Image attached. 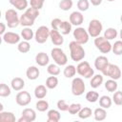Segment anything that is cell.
<instances>
[{
  "mask_svg": "<svg viewBox=\"0 0 122 122\" xmlns=\"http://www.w3.org/2000/svg\"><path fill=\"white\" fill-rule=\"evenodd\" d=\"M39 15V10L33 8H27L25 12L20 16L19 18V22L20 25L24 26V27H31L34 24L35 19L38 17Z\"/></svg>",
  "mask_w": 122,
  "mask_h": 122,
  "instance_id": "1",
  "label": "cell"
},
{
  "mask_svg": "<svg viewBox=\"0 0 122 122\" xmlns=\"http://www.w3.org/2000/svg\"><path fill=\"white\" fill-rule=\"evenodd\" d=\"M69 48H70L71 58L72 61L80 62L84 59L86 53H85V50L81 44L77 43L76 41H71L69 45Z\"/></svg>",
  "mask_w": 122,
  "mask_h": 122,
  "instance_id": "2",
  "label": "cell"
},
{
  "mask_svg": "<svg viewBox=\"0 0 122 122\" xmlns=\"http://www.w3.org/2000/svg\"><path fill=\"white\" fill-rule=\"evenodd\" d=\"M51 55L54 61V63L58 66H65L68 62V57H67L66 53L64 52V51L62 49H60L58 47L53 48L51 51Z\"/></svg>",
  "mask_w": 122,
  "mask_h": 122,
  "instance_id": "3",
  "label": "cell"
},
{
  "mask_svg": "<svg viewBox=\"0 0 122 122\" xmlns=\"http://www.w3.org/2000/svg\"><path fill=\"white\" fill-rule=\"evenodd\" d=\"M101 72H102L103 75L108 76V77H110L111 79H113V80H118L121 77V70H120V68L117 65L112 64V63H109L107 65V67Z\"/></svg>",
  "mask_w": 122,
  "mask_h": 122,
  "instance_id": "4",
  "label": "cell"
},
{
  "mask_svg": "<svg viewBox=\"0 0 122 122\" xmlns=\"http://www.w3.org/2000/svg\"><path fill=\"white\" fill-rule=\"evenodd\" d=\"M76 72L80 75L83 76L84 78H92V76L94 74L93 69H92L91 65L87 61H80L79 64L76 67Z\"/></svg>",
  "mask_w": 122,
  "mask_h": 122,
  "instance_id": "5",
  "label": "cell"
},
{
  "mask_svg": "<svg viewBox=\"0 0 122 122\" xmlns=\"http://www.w3.org/2000/svg\"><path fill=\"white\" fill-rule=\"evenodd\" d=\"M5 19L7 22V26L10 29H14L18 27V25H20L18 14L13 9H10L5 12Z\"/></svg>",
  "mask_w": 122,
  "mask_h": 122,
  "instance_id": "6",
  "label": "cell"
},
{
  "mask_svg": "<svg viewBox=\"0 0 122 122\" xmlns=\"http://www.w3.org/2000/svg\"><path fill=\"white\" fill-rule=\"evenodd\" d=\"M103 30V25L102 23L97 19H92L88 26V33L90 36L95 38L100 35V33Z\"/></svg>",
  "mask_w": 122,
  "mask_h": 122,
  "instance_id": "7",
  "label": "cell"
},
{
  "mask_svg": "<svg viewBox=\"0 0 122 122\" xmlns=\"http://www.w3.org/2000/svg\"><path fill=\"white\" fill-rule=\"evenodd\" d=\"M94 46L102 53H109L112 51V44L110 43V40H107L105 37L100 36V35L95 37Z\"/></svg>",
  "mask_w": 122,
  "mask_h": 122,
  "instance_id": "8",
  "label": "cell"
},
{
  "mask_svg": "<svg viewBox=\"0 0 122 122\" xmlns=\"http://www.w3.org/2000/svg\"><path fill=\"white\" fill-rule=\"evenodd\" d=\"M86 89L84 80L81 77H75L71 81V93L75 96H80L84 93Z\"/></svg>",
  "mask_w": 122,
  "mask_h": 122,
  "instance_id": "9",
  "label": "cell"
},
{
  "mask_svg": "<svg viewBox=\"0 0 122 122\" xmlns=\"http://www.w3.org/2000/svg\"><path fill=\"white\" fill-rule=\"evenodd\" d=\"M50 38V30L47 26H40L35 33H34V39L38 44H43L47 42V40Z\"/></svg>",
  "mask_w": 122,
  "mask_h": 122,
  "instance_id": "10",
  "label": "cell"
},
{
  "mask_svg": "<svg viewBox=\"0 0 122 122\" xmlns=\"http://www.w3.org/2000/svg\"><path fill=\"white\" fill-rule=\"evenodd\" d=\"M73 37L75 39L74 41H76L77 43H79L81 45L88 43V41L90 39V35H89L88 31L82 27H77L73 30Z\"/></svg>",
  "mask_w": 122,
  "mask_h": 122,
  "instance_id": "11",
  "label": "cell"
},
{
  "mask_svg": "<svg viewBox=\"0 0 122 122\" xmlns=\"http://www.w3.org/2000/svg\"><path fill=\"white\" fill-rule=\"evenodd\" d=\"M15 101L19 106L25 107L31 102V96L29 92H26V91L19 92L15 96Z\"/></svg>",
  "mask_w": 122,
  "mask_h": 122,
  "instance_id": "12",
  "label": "cell"
},
{
  "mask_svg": "<svg viewBox=\"0 0 122 122\" xmlns=\"http://www.w3.org/2000/svg\"><path fill=\"white\" fill-rule=\"evenodd\" d=\"M36 119V112L33 109L26 108L22 112L21 117L18 119V122H32Z\"/></svg>",
  "mask_w": 122,
  "mask_h": 122,
  "instance_id": "13",
  "label": "cell"
},
{
  "mask_svg": "<svg viewBox=\"0 0 122 122\" xmlns=\"http://www.w3.org/2000/svg\"><path fill=\"white\" fill-rule=\"evenodd\" d=\"M2 38H3L4 42H6L7 44H10V45L18 44L20 42V35L16 32H12V31L5 32L3 34Z\"/></svg>",
  "mask_w": 122,
  "mask_h": 122,
  "instance_id": "14",
  "label": "cell"
},
{
  "mask_svg": "<svg viewBox=\"0 0 122 122\" xmlns=\"http://www.w3.org/2000/svg\"><path fill=\"white\" fill-rule=\"evenodd\" d=\"M50 38L52 42L53 45L55 46H61L64 43V38L63 35L56 30H50Z\"/></svg>",
  "mask_w": 122,
  "mask_h": 122,
  "instance_id": "15",
  "label": "cell"
},
{
  "mask_svg": "<svg viewBox=\"0 0 122 122\" xmlns=\"http://www.w3.org/2000/svg\"><path fill=\"white\" fill-rule=\"evenodd\" d=\"M84 22V16L81 13V11H72L70 15V23L71 25L79 27Z\"/></svg>",
  "mask_w": 122,
  "mask_h": 122,
  "instance_id": "16",
  "label": "cell"
},
{
  "mask_svg": "<svg viewBox=\"0 0 122 122\" xmlns=\"http://www.w3.org/2000/svg\"><path fill=\"white\" fill-rule=\"evenodd\" d=\"M108 64H109V59L104 55L97 56L94 60V68L99 71H102L107 67Z\"/></svg>",
  "mask_w": 122,
  "mask_h": 122,
  "instance_id": "17",
  "label": "cell"
},
{
  "mask_svg": "<svg viewBox=\"0 0 122 122\" xmlns=\"http://www.w3.org/2000/svg\"><path fill=\"white\" fill-rule=\"evenodd\" d=\"M35 62H36V64H38V66L45 67V66L49 65L50 57L46 52L41 51V52H38L35 55Z\"/></svg>",
  "mask_w": 122,
  "mask_h": 122,
  "instance_id": "18",
  "label": "cell"
},
{
  "mask_svg": "<svg viewBox=\"0 0 122 122\" xmlns=\"http://www.w3.org/2000/svg\"><path fill=\"white\" fill-rule=\"evenodd\" d=\"M10 87L13 91H21L25 87V81L21 77H14L10 81Z\"/></svg>",
  "mask_w": 122,
  "mask_h": 122,
  "instance_id": "19",
  "label": "cell"
},
{
  "mask_svg": "<svg viewBox=\"0 0 122 122\" xmlns=\"http://www.w3.org/2000/svg\"><path fill=\"white\" fill-rule=\"evenodd\" d=\"M40 74V71H39V69L35 66H30L27 69L26 71V75L28 77V79L30 80H35L38 78Z\"/></svg>",
  "mask_w": 122,
  "mask_h": 122,
  "instance_id": "20",
  "label": "cell"
},
{
  "mask_svg": "<svg viewBox=\"0 0 122 122\" xmlns=\"http://www.w3.org/2000/svg\"><path fill=\"white\" fill-rule=\"evenodd\" d=\"M10 4L18 10H24L28 8L29 2L27 0H9Z\"/></svg>",
  "mask_w": 122,
  "mask_h": 122,
  "instance_id": "21",
  "label": "cell"
},
{
  "mask_svg": "<svg viewBox=\"0 0 122 122\" xmlns=\"http://www.w3.org/2000/svg\"><path fill=\"white\" fill-rule=\"evenodd\" d=\"M47 87L44 85H38L35 89H34V96L37 99H43L44 97H46L47 95Z\"/></svg>",
  "mask_w": 122,
  "mask_h": 122,
  "instance_id": "22",
  "label": "cell"
},
{
  "mask_svg": "<svg viewBox=\"0 0 122 122\" xmlns=\"http://www.w3.org/2000/svg\"><path fill=\"white\" fill-rule=\"evenodd\" d=\"M93 116H94V120L96 121H103L106 119L107 117V112L105 109L103 108H96L93 112Z\"/></svg>",
  "mask_w": 122,
  "mask_h": 122,
  "instance_id": "23",
  "label": "cell"
},
{
  "mask_svg": "<svg viewBox=\"0 0 122 122\" xmlns=\"http://www.w3.org/2000/svg\"><path fill=\"white\" fill-rule=\"evenodd\" d=\"M58 31H59L62 35H67V34H69V33L71 31V24L69 21H62L61 24H60V26H59Z\"/></svg>",
  "mask_w": 122,
  "mask_h": 122,
  "instance_id": "24",
  "label": "cell"
},
{
  "mask_svg": "<svg viewBox=\"0 0 122 122\" xmlns=\"http://www.w3.org/2000/svg\"><path fill=\"white\" fill-rule=\"evenodd\" d=\"M48 122H58L61 118V114L57 110H50L47 113Z\"/></svg>",
  "mask_w": 122,
  "mask_h": 122,
  "instance_id": "25",
  "label": "cell"
},
{
  "mask_svg": "<svg viewBox=\"0 0 122 122\" xmlns=\"http://www.w3.org/2000/svg\"><path fill=\"white\" fill-rule=\"evenodd\" d=\"M15 115L11 112H0V122H14Z\"/></svg>",
  "mask_w": 122,
  "mask_h": 122,
  "instance_id": "26",
  "label": "cell"
},
{
  "mask_svg": "<svg viewBox=\"0 0 122 122\" xmlns=\"http://www.w3.org/2000/svg\"><path fill=\"white\" fill-rule=\"evenodd\" d=\"M102 83H103V75H101V74L92 75V79L90 81V85L92 89H96V88L100 87Z\"/></svg>",
  "mask_w": 122,
  "mask_h": 122,
  "instance_id": "27",
  "label": "cell"
},
{
  "mask_svg": "<svg viewBox=\"0 0 122 122\" xmlns=\"http://www.w3.org/2000/svg\"><path fill=\"white\" fill-rule=\"evenodd\" d=\"M34 36L33 30L30 29V27H25L21 30V37L26 41H30Z\"/></svg>",
  "mask_w": 122,
  "mask_h": 122,
  "instance_id": "28",
  "label": "cell"
},
{
  "mask_svg": "<svg viewBox=\"0 0 122 122\" xmlns=\"http://www.w3.org/2000/svg\"><path fill=\"white\" fill-rule=\"evenodd\" d=\"M99 100V106L103 109H109L111 108L112 106V100L110 96L108 95H102L100 98H98Z\"/></svg>",
  "mask_w": 122,
  "mask_h": 122,
  "instance_id": "29",
  "label": "cell"
},
{
  "mask_svg": "<svg viewBox=\"0 0 122 122\" xmlns=\"http://www.w3.org/2000/svg\"><path fill=\"white\" fill-rule=\"evenodd\" d=\"M75 73H76V67L73 65H67L64 69V71H63L64 76L67 78L73 77L75 75Z\"/></svg>",
  "mask_w": 122,
  "mask_h": 122,
  "instance_id": "30",
  "label": "cell"
},
{
  "mask_svg": "<svg viewBox=\"0 0 122 122\" xmlns=\"http://www.w3.org/2000/svg\"><path fill=\"white\" fill-rule=\"evenodd\" d=\"M58 85V79L56 76L54 75H51V76H49L47 79H46V87L47 89H50V90H53L57 87Z\"/></svg>",
  "mask_w": 122,
  "mask_h": 122,
  "instance_id": "31",
  "label": "cell"
},
{
  "mask_svg": "<svg viewBox=\"0 0 122 122\" xmlns=\"http://www.w3.org/2000/svg\"><path fill=\"white\" fill-rule=\"evenodd\" d=\"M118 88V84L116 82V80L113 79H109L105 82V89L110 92H114Z\"/></svg>",
  "mask_w": 122,
  "mask_h": 122,
  "instance_id": "32",
  "label": "cell"
},
{
  "mask_svg": "<svg viewBox=\"0 0 122 122\" xmlns=\"http://www.w3.org/2000/svg\"><path fill=\"white\" fill-rule=\"evenodd\" d=\"M78 117L81 118V119H87L89 118L92 114V111L91 108L89 107H84V108H81L80 111L78 112Z\"/></svg>",
  "mask_w": 122,
  "mask_h": 122,
  "instance_id": "33",
  "label": "cell"
},
{
  "mask_svg": "<svg viewBox=\"0 0 122 122\" xmlns=\"http://www.w3.org/2000/svg\"><path fill=\"white\" fill-rule=\"evenodd\" d=\"M117 34H118V32L114 28H108L104 31V36L103 37H105L107 40H112V39L116 38Z\"/></svg>",
  "mask_w": 122,
  "mask_h": 122,
  "instance_id": "34",
  "label": "cell"
},
{
  "mask_svg": "<svg viewBox=\"0 0 122 122\" xmlns=\"http://www.w3.org/2000/svg\"><path fill=\"white\" fill-rule=\"evenodd\" d=\"M17 50L18 51H20L21 53H27L30 51V44L29 43V41H21L18 43V46H17Z\"/></svg>",
  "mask_w": 122,
  "mask_h": 122,
  "instance_id": "35",
  "label": "cell"
},
{
  "mask_svg": "<svg viewBox=\"0 0 122 122\" xmlns=\"http://www.w3.org/2000/svg\"><path fill=\"white\" fill-rule=\"evenodd\" d=\"M99 98V93L95 91H90L86 93V99L90 103H95Z\"/></svg>",
  "mask_w": 122,
  "mask_h": 122,
  "instance_id": "36",
  "label": "cell"
},
{
  "mask_svg": "<svg viewBox=\"0 0 122 122\" xmlns=\"http://www.w3.org/2000/svg\"><path fill=\"white\" fill-rule=\"evenodd\" d=\"M35 107H36V110L38 112H46L48 109H49V102L46 101V100H43V99H40L36 102L35 104Z\"/></svg>",
  "mask_w": 122,
  "mask_h": 122,
  "instance_id": "37",
  "label": "cell"
},
{
  "mask_svg": "<svg viewBox=\"0 0 122 122\" xmlns=\"http://www.w3.org/2000/svg\"><path fill=\"white\" fill-rule=\"evenodd\" d=\"M11 93L10 88L5 84V83H0V96L1 97H8Z\"/></svg>",
  "mask_w": 122,
  "mask_h": 122,
  "instance_id": "38",
  "label": "cell"
},
{
  "mask_svg": "<svg viewBox=\"0 0 122 122\" xmlns=\"http://www.w3.org/2000/svg\"><path fill=\"white\" fill-rule=\"evenodd\" d=\"M112 51L114 54L116 55H121L122 54V41L117 40L114 42L113 45H112Z\"/></svg>",
  "mask_w": 122,
  "mask_h": 122,
  "instance_id": "39",
  "label": "cell"
},
{
  "mask_svg": "<svg viewBox=\"0 0 122 122\" xmlns=\"http://www.w3.org/2000/svg\"><path fill=\"white\" fill-rule=\"evenodd\" d=\"M47 71H48L49 74L56 76L60 73V69H59V66L56 65V64H50V65H48Z\"/></svg>",
  "mask_w": 122,
  "mask_h": 122,
  "instance_id": "40",
  "label": "cell"
},
{
  "mask_svg": "<svg viewBox=\"0 0 122 122\" xmlns=\"http://www.w3.org/2000/svg\"><path fill=\"white\" fill-rule=\"evenodd\" d=\"M72 5H73L72 0H61L59 2V8L64 11L71 10L72 8Z\"/></svg>",
  "mask_w": 122,
  "mask_h": 122,
  "instance_id": "41",
  "label": "cell"
},
{
  "mask_svg": "<svg viewBox=\"0 0 122 122\" xmlns=\"http://www.w3.org/2000/svg\"><path fill=\"white\" fill-rule=\"evenodd\" d=\"M112 101L116 106H121L122 105V92L121 91H115L113 95H112Z\"/></svg>",
  "mask_w": 122,
  "mask_h": 122,
  "instance_id": "42",
  "label": "cell"
},
{
  "mask_svg": "<svg viewBox=\"0 0 122 122\" xmlns=\"http://www.w3.org/2000/svg\"><path fill=\"white\" fill-rule=\"evenodd\" d=\"M77 8H78L79 11H86L90 8V2L88 0H78Z\"/></svg>",
  "mask_w": 122,
  "mask_h": 122,
  "instance_id": "43",
  "label": "cell"
},
{
  "mask_svg": "<svg viewBox=\"0 0 122 122\" xmlns=\"http://www.w3.org/2000/svg\"><path fill=\"white\" fill-rule=\"evenodd\" d=\"M81 108H82L81 104H79V103H72V104L69 105L68 112H69L71 114H77Z\"/></svg>",
  "mask_w": 122,
  "mask_h": 122,
  "instance_id": "44",
  "label": "cell"
},
{
  "mask_svg": "<svg viewBox=\"0 0 122 122\" xmlns=\"http://www.w3.org/2000/svg\"><path fill=\"white\" fill-rule=\"evenodd\" d=\"M56 106H57V109H58L59 111H62V112L68 111V108H69V104H68L67 101L64 100V99L58 100L57 103H56Z\"/></svg>",
  "mask_w": 122,
  "mask_h": 122,
  "instance_id": "45",
  "label": "cell"
},
{
  "mask_svg": "<svg viewBox=\"0 0 122 122\" xmlns=\"http://www.w3.org/2000/svg\"><path fill=\"white\" fill-rule=\"evenodd\" d=\"M44 2L45 0H30V7L33 8V9H36V10H41L43 8V5H44Z\"/></svg>",
  "mask_w": 122,
  "mask_h": 122,
  "instance_id": "46",
  "label": "cell"
},
{
  "mask_svg": "<svg viewBox=\"0 0 122 122\" xmlns=\"http://www.w3.org/2000/svg\"><path fill=\"white\" fill-rule=\"evenodd\" d=\"M61 22H62V20H61V19H59V18H54V19H52V20H51V28H52L53 30H58V29H59V26H60Z\"/></svg>",
  "mask_w": 122,
  "mask_h": 122,
  "instance_id": "47",
  "label": "cell"
},
{
  "mask_svg": "<svg viewBox=\"0 0 122 122\" xmlns=\"http://www.w3.org/2000/svg\"><path fill=\"white\" fill-rule=\"evenodd\" d=\"M6 32V25L2 22H0V36Z\"/></svg>",
  "mask_w": 122,
  "mask_h": 122,
  "instance_id": "48",
  "label": "cell"
},
{
  "mask_svg": "<svg viewBox=\"0 0 122 122\" xmlns=\"http://www.w3.org/2000/svg\"><path fill=\"white\" fill-rule=\"evenodd\" d=\"M90 2L92 3V6H99L101 3H102V0H90Z\"/></svg>",
  "mask_w": 122,
  "mask_h": 122,
  "instance_id": "49",
  "label": "cell"
},
{
  "mask_svg": "<svg viewBox=\"0 0 122 122\" xmlns=\"http://www.w3.org/2000/svg\"><path fill=\"white\" fill-rule=\"evenodd\" d=\"M3 109H4V107H3V104L0 102V112H2V111H3Z\"/></svg>",
  "mask_w": 122,
  "mask_h": 122,
  "instance_id": "50",
  "label": "cell"
},
{
  "mask_svg": "<svg viewBox=\"0 0 122 122\" xmlns=\"http://www.w3.org/2000/svg\"><path fill=\"white\" fill-rule=\"evenodd\" d=\"M2 41H3V38L0 36V45H1V43H2Z\"/></svg>",
  "mask_w": 122,
  "mask_h": 122,
  "instance_id": "51",
  "label": "cell"
},
{
  "mask_svg": "<svg viewBox=\"0 0 122 122\" xmlns=\"http://www.w3.org/2000/svg\"><path fill=\"white\" fill-rule=\"evenodd\" d=\"M107 1H109V2H112V1H114V0H107Z\"/></svg>",
  "mask_w": 122,
  "mask_h": 122,
  "instance_id": "52",
  "label": "cell"
},
{
  "mask_svg": "<svg viewBox=\"0 0 122 122\" xmlns=\"http://www.w3.org/2000/svg\"><path fill=\"white\" fill-rule=\"evenodd\" d=\"M0 18H1V10H0Z\"/></svg>",
  "mask_w": 122,
  "mask_h": 122,
  "instance_id": "53",
  "label": "cell"
}]
</instances>
